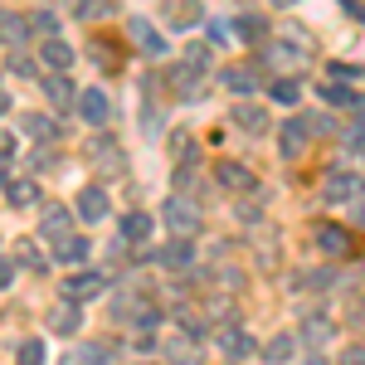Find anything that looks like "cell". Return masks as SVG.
<instances>
[{
  "mask_svg": "<svg viewBox=\"0 0 365 365\" xmlns=\"http://www.w3.org/2000/svg\"><path fill=\"white\" fill-rule=\"evenodd\" d=\"M170 83L180 88V98H185V103H195V98H200V73H195V68H185V63H175V68H170Z\"/></svg>",
  "mask_w": 365,
  "mask_h": 365,
  "instance_id": "cell-25",
  "label": "cell"
},
{
  "mask_svg": "<svg viewBox=\"0 0 365 365\" xmlns=\"http://www.w3.org/2000/svg\"><path fill=\"white\" fill-rule=\"evenodd\" d=\"M161 220H166V229L175 234V239H190V234H200V229H205L200 205H195V200H185V195H170L166 205H161Z\"/></svg>",
  "mask_w": 365,
  "mask_h": 365,
  "instance_id": "cell-1",
  "label": "cell"
},
{
  "mask_svg": "<svg viewBox=\"0 0 365 365\" xmlns=\"http://www.w3.org/2000/svg\"><path fill=\"white\" fill-rule=\"evenodd\" d=\"M20 127H25V132H29L34 141H49V137H58V122H54L49 113H25V117H20Z\"/></svg>",
  "mask_w": 365,
  "mask_h": 365,
  "instance_id": "cell-23",
  "label": "cell"
},
{
  "mask_svg": "<svg viewBox=\"0 0 365 365\" xmlns=\"http://www.w3.org/2000/svg\"><path fill=\"white\" fill-rule=\"evenodd\" d=\"M215 180L225 185V190H253V170L239 166V161H225V166H215Z\"/></svg>",
  "mask_w": 365,
  "mask_h": 365,
  "instance_id": "cell-17",
  "label": "cell"
},
{
  "mask_svg": "<svg viewBox=\"0 0 365 365\" xmlns=\"http://www.w3.org/2000/svg\"><path fill=\"white\" fill-rule=\"evenodd\" d=\"M210 44H215V49H225V44H229V29L220 25V20H210Z\"/></svg>",
  "mask_w": 365,
  "mask_h": 365,
  "instance_id": "cell-37",
  "label": "cell"
},
{
  "mask_svg": "<svg viewBox=\"0 0 365 365\" xmlns=\"http://www.w3.org/2000/svg\"><path fill=\"white\" fill-rule=\"evenodd\" d=\"M10 73H20V78H29V73H34V63H29V58H15V54H10Z\"/></svg>",
  "mask_w": 365,
  "mask_h": 365,
  "instance_id": "cell-40",
  "label": "cell"
},
{
  "mask_svg": "<svg viewBox=\"0 0 365 365\" xmlns=\"http://www.w3.org/2000/svg\"><path fill=\"white\" fill-rule=\"evenodd\" d=\"M132 327H137L141 336H151V331L161 327V312H156V307H137V312H132Z\"/></svg>",
  "mask_w": 365,
  "mask_h": 365,
  "instance_id": "cell-32",
  "label": "cell"
},
{
  "mask_svg": "<svg viewBox=\"0 0 365 365\" xmlns=\"http://www.w3.org/2000/svg\"><path fill=\"white\" fill-rule=\"evenodd\" d=\"M307 141H312V127H307V117H297V122H282L278 127V151L292 161V156H302L307 151Z\"/></svg>",
  "mask_w": 365,
  "mask_h": 365,
  "instance_id": "cell-7",
  "label": "cell"
},
{
  "mask_svg": "<svg viewBox=\"0 0 365 365\" xmlns=\"http://www.w3.org/2000/svg\"><path fill=\"white\" fill-rule=\"evenodd\" d=\"M15 282V258H0V292Z\"/></svg>",
  "mask_w": 365,
  "mask_h": 365,
  "instance_id": "cell-38",
  "label": "cell"
},
{
  "mask_svg": "<svg viewBox=\"0 0 365 365\" xmlns=\"http://www.w3.org/2000/svg\"><path fill=\"white\" fill-rule=\"evenodd\" d=\"M273 5H292V0H273Z\"/></svg>",
  "mask_w": 365,
  "mask_h": 365,
  "instance_id": "cell-46",
  "label": "cell"
},
{
  "mask_svg": "<svg viewBox=\"0 0 365 365\" xmlns=\"http://www.w3.org/2000/svg\"><path fill=\"white\" fill-rule=\"evenodd\" d=\"M29 34V20H20V15H0V39L10 44V49H20Z\"/></svg>",
  "mask_w": 365,
  "mask_h": 365,
  "instance_id": "cell-26",
  "label": "cell"
},
{
  "mask_svg": "<svg viewBox=\"0 0 365 365\" xmlns=\"http://www.w3.org/2000/svg\"><path fill=\"white\" fill-rule=\"evenodd\" d=\"M49 327H54V336H78V327H83V307L63 297V302L49 312Z\"/></svg>",
  "mask_w": 365,
  "mask_h": 365,
  "instance_id": "cell-10",
  "label": "cell"
},
{
  "mask_svg": "<svg viewBox=\"0 0 365 365\" xmlns=\"http://www.w3.org/2000/svg\"><path fill=\"white\" fill-rule=\"evenodd\" d=\"M5 108H10V93H0V113H5Z\"/></svg>",
  "mask_w": 365,
  "mask_h": 365,
  "instance_id": "cell-43",
  "label": "cell"
},
{
  "mask_svg": "<svg viewBox=\"0 0 365 365\" xmlns=\"http://www.w3.org/2000/svg\"><path fill=\"white\" fill-rule=\"evenodd\" d=\"M200 25V5L195 0H180L175 10H170V29H195Z\"/></svg>",
  "mask_w": 365,
  "mask_h": 365,
  "instance_id": "cell-27",
  "label": "cell"
},
{
  "mask_svg": "<svg viewBox=\"0 0 365 365\" xmlns=\"http://www.w3.org/2000/svg\"><path fill=\"white\" fill-rule=\"evenodd\" d=\"M234 34H239V39H263L268 25H263V15H239V20H234Z\"/></svg>",
  "mask_w": 365,
  "mask_h": 365,
  "instance_id": "cell-30",
  "label": "cell"
},
{
  "mask_svg": "<svg viewBox=\"0 0 365 365\" xmlns=\"http://www.w3.org/2000/svg\"><path fill=\"white\" fill-rule=\"evenodd\" d=\"M15 263H20V268H29V273H44V268H49V258L39 253V244H34V239H20V244H15Z\"/></svg>",
  "mask_w": 365,
  "mask_h": 365,
  "instance_id": "cell-24",
  "label": "cell"
},
{
  "mask_svg": "<svg viewBox=\"0 0 365 365\" xmlns=\"http://www.w3.org/2000/svg\"><path fill=\"white\" fill-rule=\"evenodd\" d=\"M234 127H244L249 137H263V132H268V113L253 108V103H239V108H234Z\"/></svg>",
  "mask_w": 365,
  "mask_h": 365,
  "instance_id": "cell-19",
  "label": "cell"
},
{
  "mask_svg": "<svg viewBox=\"0 0 365 365\" xmlns=\"http://www.w3.org/2000/svg\"><path fill=\"white\" fill-rule=\"evenodd\" d=\"M307 341H312V346L331 341V322H307Z\"/></svg>",
  "mask_w": 365,
  "mask_h": 365,
  "instance_id": "cell-36",
  "label": "cell"
},
{
  "mask_svg": "<svg viewBox=\"0 0 365 365\" xmlns=\"http://www.w3.org/2000/svg\"><path fill=\"white\" fill-rule=\"evenodd\" d=\"M44 98H49V108H54V113H68V108L78 103V88L68 83L63 73H49V78H44Z\"/></svg>",
  "mask_w": 365,
  "mask_h": 365,
  "instance_id": "cell-11",
  "label": "cell"
},
{
  "mask_svg": "<svg viewBox=\"0 0 365 365\" xmlns=\"http://www.w3.org/2000/svg\"><path fill=\"white\" fill-rule=\"evenodd\" d=\"M341 365H365V351H361V346H351V351L341 356Z\"/></svg>",
  "mask_w": 365,
  "mask_h": 365,
  "instance_id": "cell-41",
  "label": "cell"
},
{
  "mask_svg": "<svg viewBox=\"0 0 365 365\" xmlns=\"http://www.w3.org/2000/svg\"><path fill=\"white\" fill-rule=\"evenodd\" d=\"M322 98H327L331 108H356V88L351 83H322Z\"/></svg>",
  "mask_w": 365,
  "mask_h": 365,
  "instance_id": "cell-29",
  "label": "cell"
},
{
  "mask_svg": "<svg viewBox=\"0 0 365 365\" xmlns=\"http://www.w3.org/2000/svg\"><path fill=\"white\" fill-rule=\"evenodd\" d=\"M180 63H185V68H195V73H205V68H210V49H205V44H190Z\"/></svg>",
  "mask_w": 365,
  "mask_h": 365,
  "instance_id": "cell-35",
  "label": "cell"
},
{
  "mask_svg": "<svg viewBox=\"0 0 365 365\" xmlns=\"http://www.w3.org/2000/svg\"><path fill=\"white\" fill-rule=\"evenodd\" d=\"M356 220H365V200H361V210H356Z\"/></svg>",
  "mask_w": 365,
  "mask_h": 365,
  "instance_id": "cell-45",
  "label": "cell"
},
{
  "mask_svg": "<svg viewBox=\"0 0 365 365\" xmlns=\"http://www.w3.org/2000/svg\"><path fill=\"white\" fill-rule=\"evenodd\" d=\"M117 234H122V244H146L151 239V215L146 210H127L117 220Z\"/></svg>",
  "mask_w": 365,
  "mask_h": 365,
  "instance_id": "cell-12",
  "label": "cell"
},
{
  "mask_svg": "<svg viewBox=\"0 0 365 365\" xmlns=\"http://www.w3.org/2000/svg\"><path fill=\"white\" fill-rule=\"evenodd\" d=\"M365 190V180L356 175V170H331L327 180H322V195H327V205H346V200H356Z\"/></svg>",
  "mask_w": 365,
  "mask_h": 365,
  "instance_id": "cell-3",
  "label": "cell"
},
{
  "mask_svg": "<svg viewBox=\"0 0 365 365\" xmlns=\"http://www.w3.org/2000/svg\"><path fill=\"white\" fill-rule=\"evenodd\" d=\"M54 258H58V263H68V268H83L88 258H93V244H88L83 234H68V239H58V244H54Z\"/></svg>",
  "mask_w": 365,
  "mask_h": 365,
  "instance_id": "cell-14",
  "label": "cell"
},
{
  "mask_svg": "<svg viewBox=\"0 0 365 365\" xmlns=\"http://www.w3.org/2000/svg\"><path fill=\"white\" fill-rule=\"evenodd\" d=\"M20 365H44V341L39 336L20 341Z\"/></svg>",
  "mask_w": 365,
  "mask_h": 365,
  "instance_id": "cell-34",
  "label": "cell"
},
{
  "mask_svg": "<svg viewBox=\"0 0 365 365\" xmlns=\"http://www.w3.org/2000/svg\"><path fill=\"white\" fill-rule=\"evenodd\" d=\"M220 351H225L229 361H244V356L258 351V341H253L249 327H225V331H220Z\"/></svg>",
  "mask_w": 365,
  "mask_h": 365,
  "instance_id": "cell-9",
  "label": "cell"
},
{
  "mask_svg": "<svg viewBox=\"0 0 365 365\" xmlns=\"http://www.w3.org/2000/svg\"><path fill=\"white\" fill-rule=\"evenodd\" d=\"M292 356H297V336H292V331H278V336L263 346V361L268 365H287Z\"/></svg>",
  "mask_w": 365,
  "mask_h": 365,
  "instance_id": "cell-21",
  "label": "cell"
},
{
  "mask_svg": "<svg viewBox=\"0 0 365 365\" xmlns=\"http://www.w3.org/2000/svg\"><path fill=\"white\" fill-rule=\"evenodd\" d=\"M317 249L331 253V258H346V253H351V234L341 225H317Z\"/></svg>",
  "mask_w": 365,
  "mask_h": 365,
  "instance_id": "cell-15",
  "label": "cell"
},
{
  "mask_svg": "<svg viewBox=\"0 0 365 365\" xmlns=\"http://www.w3.org/2000/svg\"><path fill=\"white\" fill-rule=\"evenodd\" d=\"M5 200H10V210H29V205H39V185L34 180H5Z\"/></svg>",
  "mask_w": 365,
  "mask_h": 365,
  "instance_id": "cell-22",
  "label": "cell"
},
{
  "mask_svg": "<svg viewBox=\"0 0 365 365\" xmlns=\"http://www.w3.org/2000/svg\"><path fill=\"white\" fill-rule=\"evenodd\" d=\"M39 234H44V239H68V234H73V215H68V210H63V205H44V210H39Z\"/></svg>",
  "mask_w": 365,
  "mask_h": 365,
  "instance_id": "cell-8",
  "label": "cell"
},
{
  "mask_svg": "<svg viewBox=\"0 0 365 365\" xmlns=\"http://www.w3.org/2000/svg\"><path fill=\"white\" fill-rule=\"evenodd\" d=\"M268 54H273V58H287V63H297V58H302V54H297V49H292V44H273Z\"/></svg>",
  "mask_w": 365,
  "mask_h": 365,
  "instance_id": "cell-39",
  "label": "cell"
},
{
  "mask_svg": "<svg viewBox=\"0 0 365 365\" xmlns=\"http://www.w3.org/2000/svg\"><path fill=\"white\" fill-rule=\"evenodd\" d=\"M73 113L83 117L88 127H103V122L113 117V103H108V93H103V88H83V93H78V103H73Z\"/></svg>",
  "mask_w": 365,
  "mask_h": 365,
  "instance_id": "cell-4",
  "label": "cell"
},
{
  "mask_svg": "<svg viewBox=\"0 0 365 365\" xmlns=\"http://www.w3.org/2000/svg\"><path fill=\"white\" fill-rule=\"evenodd\" d=\"M113 10H117L113 0H83V5H78V20H88V25H93V20H108Z\"/></svg>",
  "mask_w": 365,
  "mask_h": 365,
  "instance_id": "cell-31",
  "label": "cell"
},
{
  "mask_svg": "<svg viewBox=\"0 0 365 365\" xmlns=\"http://www.w3.org/2000/svg\"><path fill=\"white\" fill-rule=\"evenodd\" d=\"M220 83H225L229 93H239V98H249L253 88H258V73H253L249 63H229L225 73H220Z\"/></svg>",
  "mask_w": 365,
  "mask_h": 365,
  "instance_id": "cell-16",
  "label": "cell"
},
{
  "mask_svg": "<svg viewBox=\"0 0 365 365\" xmlns=\"http://www.w3.org/2000/svg\"><path fill=\"white\" fill-rule=\"evenodd\" d=\"M356 20H361V25H365V5H356Z\"/></svg>",
  "mask_w": 365,
  "mask_h": 365,
  "instance_id": "cell-44",
  "label": "cell"
},
{
  "mask_svg": "<svg viewBox=\"0 0 365 365\" xmlns=\"http://www.w3.org/2000/svg\"><path fill=\"white\" fill-rule=\"evenodd\" d=\"M268 93H273V103L292 108V103L302 98V83H297V78H273V88H268Z\"/></svg>",
  "mask_w": 365,
  "mask_h": 365,
  "instance_id": "cell-28",
  "label": "cell"
},
{
  "mask_svg": "<svg viewBox=\"0 0 365 365\" xmlns=\"http://www.w3.org/2000/svg\"><path fill=\"white\" fill-rule=\"evenodd\" d=\"M29 29H39L44 39H54L58 34V15L54 10H34V15H29Z\"/></svg>",
  "mask_w": 365,
  "mask_h": 365,
  "instance_id": "cell-33",
  "label": "cell"
},
{
  "mask_svg": "<svg viewBox=\"0 0 365 365\" xmlns=\"http://www.w3.org/2000/svg\"><path fill=\"white\" fill-rule=\"evenodd\" d=\"M39 58H44V68H54V73H63V68H68V63H73V49H68V44H63V39H44V44H39Z\"/></svg>",
  "mask_w": 365,
  "mask_h": 365,
  "instance_id": "cell-20",
  "label": "cell"
},
{
  "mask_svg": "<svg viewBox=\"0 0 365 365\" xmlns=\"http://www.w3.org/2000/svg\"><path fill=\"white\" fill-rule=\"evenodd\" d=\"M88 151H93V161L108 170V175H122V166H127V161H122V146H117L113 137H103V132L93 137V146H88Z\"/></svg>",
  "mask_w": 365,
  "mask_h": 365,
  "instance_id": "cell-13",
  "label": "cell"
},
{
  "mask_svg": "<svg viewBox=\"0 0 365 365\" xmlns=\"http://www.w3.org/2000/svg\"><path fill=\"white\" fill-rule=\"evenodd\" d=\"M108 210H113V200H108L103 185H83V190H78V220H83V225L108 220Z\"/></svg>",
  "mask_w": 365,
  "mask_h": 365,
  "instance_id": "cell-6",
  "label": "cell"
},
{
  "mask_svg": "<svg viewBox=\"0 0 365 365\" xmlns=\"http://www.w3.org/2000/svg\"><path fill=\"white\" fill-rule=\"evenodd\" d=\"M127 39H132V44H137V54H146V58H161V54H166V34L151 25L146 15H132V20H127Z\"/></svg>",
  "mask_w": 365,
  "mask_h": 365,
  "instance_id": "cell-2",
  "label": "cell"
},
{
  "mask_svg": "<svg viewBox=\"0 0 365 365\" xmlns=\"http://www.w3.org/2000/svg\"><path fill=\"white\" fill-rule=\"evenodd\" d=\"M151 258L166 263V268H185V263H195V249H190V239H170L166 249H156Z\"/></svg>",
  "mask_w": 365,
  "mask_h": 365,
  "instance_id": "cell-18",
  "label": "cell"
},
{
  "mask_svg": "<svg viewBox=\"0 0 365 365\" xmlns=\"http://www.w3.org/2000/svg\"><path fill=\"white\" fill-rule=\"evenodd\" d=\"M346 141H351V146H365V122H361V127H351V137H346Z\"/></svg>",
  "mask_w": 365,
  "mask_h": 365,
  "instance_id": "cell-42",
  "label": "cell"
},
{
  "mask_svg": "<svg viewBox=\"0 0 365 365\" xmlns=\"http://www.w3.org/2000/svg\"><path fill=\"white\" fill-rule=\"evenodd\" d=\"M103 287H108V278H103V273H98V268H88V273H73V278L63 282V297H68V302H78V307H83L88 297H103Z\"/></svg>",
  "mask_w": 365,
  "mask_h": 365,
  "instance_id": "cell-5",
  "label": "cell"
}]
</instances>
